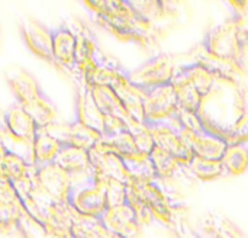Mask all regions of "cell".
<instances>
[{"label": "cell", "instance_id": "6da1fadb", "mask_svg": "<svg viewBox=\"0 0 248 238\" xmlns=\"http://www.w3.org/2000/svg\"><path fill=\"white\" fill-rule=\"evenodd\" d=\"M246 93L238 79L218 76L212 89L202 97L198 115L206 131L221 137L246 111Z\"/></svg>", "mask_w": 248, "mask_h": 238}, {"label": "cell", "instance_id": "7a4b0ae2", "mask_svg": "<svg viewBox=\"0 0 248 238\" xmlns=\"http://www.w3.org/2000/svg\"><path fill=\"white\" fill-rule=\"evenodd\" d=\"M93 12L96 20L122 41L148 47L154 44L157 33L153 22L138 16L124 0H83Z\"/></svg>", "mask_w": 248, "mask_h": 238}, {"label": "cell", "instance_id": "3957f363", "mask_svg": "<svg viewBox=\"0 0 248 238\" xmlns=\"http://www.w3.org/2000/svg\"><path fill=\"white\" fill-rule=\"evenodd\" d=\"M6 79L16 102L33 118L39 128H48L58 124V111L55 105L28 70L12 68Z\"/></svg>", "mask_w": 248, "mask_h": 238}, {"label": "cell", "instance_id": "277c9868", "mask_svg": "<svg viewBox=\"0 0 248 238\" xmlns=\"http://www.w3.org/2000/svg\"><path fill=\"white\" fill-rule=\"evenodd\" d=\"M247 44L235 15L209 29L202 41L203 51L208 55L230 64L241 74L246 73L244 48Z\"/></svg>", "mask_w": 248, "mask_h": 238}, {"label": "cell", "instance_id": "5b68a950", "mask_svg": "<svg viewBox=\"0 0 248 238\" xmlns=\"http://www.w3.org/2000/svg\"><path fill=\"white\" fill-rule=\"evenodd\" d=\"M157 182L158 180L150 179H129L126 183L142 199L145 206L150 209L154 221L167 228H174L182 208L169 199V196L164 193Z\"/></svg>", "mask_w": 248, "mask_h": 238}, {"label": "cell", "instance_id": "8992f818", "mask_svg": "<svg viewBox=\"0 0 248 238\" xmlns=\"http://www.w3.org/2000/svg\"><path fill=\"white\" fill-rule=\"evenodd\" d=\"M67 202L78 214L100 217L108 206L103 180L93 179L92 176L86 177L83 182L73 180Z\"/></svg>", "mask_w": 248, "mask_h": 238}, {"label": "cell", "instance_id": "52a82bcc", "mask_svg": "<svg viewBox=\"0 0 248 238\" xmlns=\"http://www.w3.org/2000/svg\"><path fill=\"white\" fill-rule=\"evenodd\" d=\"M176 64L169 52H160L148 58L140 67L128 70V79L131 83L141 89L169 83L173 79Z\"/></svg>", "mask_w": 248, "mask_h": 238}, {"label": "cell", "instance_id": "ba28073f", "mask_svg": "<svg viewBox=\"0 0 248 238\" xmlns=\"http://www.w3.org/2000/svg\"><path fill=\"white\" fill-rule=\"evenodd\" d=\"M145 122H160L170 119L177 108V95L171 81L144 89L142 99Z\"/></svg>", "mask_w": 248, "mask_h": 238}, {"label": "cell", "instance_id": "9c48e42d", "mask_svg": "<svg viewBox=\"0 0 248 238\" xmlns=\"http://www.w3.org/2000/svg\"><path fill=\"white\" fill-rule=\"evenodd\" d=\"M0 179L10 182L19 193H28L33 183V164L6 144L0 147Z\"/></svg>", "mask_w": 248, "mask_h": 238}, {"label": "cell", "instance_id": "30bf717a", "mask_svg": "<svg viewBox=\"0 0 248 238\" xmlns=\"http://www.w3.org/2000/svg\"><path fill=\"white\" fill-rule=\"evenodd\" d=\"M33 183L49 198L67 202L73 188V176L57 163L33 166Z\"/></svg>", "mask_w": 248, "mask_h": 238}, {"label": "cell", "instance_id": "8fae6325", "mask_svg": "<svg viewBox=\"0 0 248 238\" xmlns=\"http://www.w3.org/2000/svg\"><path fill=\"white\" fill-rule=\"evenodd\" d=\"M92 161V177L97 180L118 179L122 182L129 180L128 169L122 156L108 148L102 141L89 150Z\"/></svg>", "mask_w": 248, "mask_h": 238}, {"label": "cell", "instance_id": "7c38bea8", "mask_svg": "<svg viewBox=\"0 0 248 238\" xmlns=\"http://www.w3.org/2000/svg\"><path fill=\"white\" fill-rule=\"evenodd\" d=\"M76 81V119L89 125L100 135L106 132V116L99 109L93 93L92 86L83 76L73 77Z\"/></svg>", "mask_w": 248, "mask_h": 238}, {"label": "cell", "instance_id": "4fadbf2b", "mask_svg": "<svg viewBox=\"0 0 248 238\" xmlns=\"http://www.w3.org/2000/svg\"><path fill=\"white\" fill-rule=\"evenodd\" d=\"M147 124L151 129L154 145L169 151L171 156L176 157V160L182 166H186L190 161V159L193 157V151L190 145L169 121L147 122Z\"/></svg>", "mask_w": 248, "mask_h": 238}, {"label": "cell", "instance_id": "5bb4252c", "mask_svg": "<svg viewBox=\"0 0 248 238\" xmlns=\"http://www.w3.org/2000/svg\"><path fill=\"white\" fill-rule=\"evenodd\" d=\"M100 218L105 227L115 236V238L135 237L141 233L142 225L134 208L128 202L106 206Z\"/></svg>", "mask_w": 248, "mask_h": 238}, {"label": "cell", "instance_id": "9a60e30c", "mask_svg": "<svg viewBox=\"0 0 248 238\" xmlns=\"http://www.w3.org/2000/svg\"><path fill=\"white\" fill-rule=\"evenodd\" d=\"M51 45L54 65L67 70L73 76L76 74V45L77 32L70 25L62 23L57 28H51Z\"/></svg>", "mask_w": 248, "mask_h": 238}, {"label": "cell", "instance_id": "2e32d148", "mask_svg": "<svg viewBox=\"0 0 248 238\" xmlns=\"http://www.w3.org/2000/svg\"><path fill=\"white\" fill-rule=\"evenodd\" d=\"M1 122L6 134L15 141L23 143L29 148V156H31V145L39 128L33 121V118L17 102H15L4 111Z\"/></svg>", "mask_w": 248, "mask_h": 238}, {"label": "cell", "instance_id": "e0dca14e", "mask_svg": "<svg viewBox=\"0 0 248 238\" xmlns=\"http://www.w3.org/2000/svg\"><path fill=\"white\" fill-rule=\"evenodd\" d=\"M176 129L187 141V144L190 145L195 156L221 160V157L228 145L227 141H224L221 137L206 131L205 128L201 131H189V129H182V128H176Z\"/></svg>", "mask_w": 248, "mask_h": 238}, {"label": "cell", "instance_id": "ac0fdd59", "mask_svg": "<svg viewBox=\"0 0 248 238\" xmlns=\"http://www.w3.org/2000/svg\"><path fill=\"white\" fill-rule=\"evenodd\" d=\"M54 163L61 166L64 170H67L73 177L76 176H90L92 175V161L89 150L73 145L70 143L62 141Z\"/></svg>", "mask_w": 248, "mask_h": 238}, {"label": "cell", "instance_id": "d6986e66", "mask_svg": "<svg viewBox=\"0 0 248 238\" xmlns=\"http://www.w3.org/2000/svg\"><path fill=\"white\" fill-rule=\"evenodd\" d=\"M128 74V70L124 68L118 61H112L106 58L103 54L99 55V58L81 74L89 84H102L113 87L121 79H124Z\"/></svg>", "mask_w": 248, "mask_h": 238}, {"label": "cell", "instance_id": "ffe728a7", "mask_svg": "<svg viewBox=\"0 0 248 238\" xmlns=\"http://www.w3.org/2000/svg\"><path fill=\"white\" fill-rule=\"evenodd\" d=\"M22 33L26 45L31 48L33 54L54 64L52 58V45H51V28L36 22V20H25L22 23Z\"/></svg>", "mask_w": 248, "mask_h": 238}, {"label": "cell", "instance_id": "44dd1931", "mask_svg": "<svg viewBox=\"0 0 248 238\" xmlns=\"http://www.w3.org/2000/svg\"><path fill=\"white\" fill-rule=\"evenodd\" d=\"M62 140L48 128H38L31 145V161L33 166H41L54 161Z\"/></svg>", "mask_w": 248, "mask_h": 238}, {"label": "cell", "instance_id": "7402d4cb", "mask_svg": "<svg viewBox=\"0 0 248 238\" xmlns=\"http://www.w3.org/2000/svg\"><path fill=\"white\" fill-rule=\"evenodd\" d=\"M92 86V84H90ZM93 97L99 106V109L105 113L106 118H116L128 124L132 118L129 116L128 111L125 109L122 100L116 95V92L109 86L102 84H93L92 86Z\"/></svg>", "mask_w": 248, "mask_h": 238}, {"label": "cell", "instance_id": "603a6c76", "mask_svg": "<svg viewBox=\"0 0 248 238\" xmlns=\"http://www.w3.org/2000/svg\"><path fill=\"white\" fill-rule=\"evenodd\" d=\"M77 32V45H76V76H81L102 54L94 35L87 28H80Z\"/></svg>", "mask_w": 248, "mask_h": 238}, {"label": "cell", "instance_id": "cb8c5ba5", "mask_svg": "<svg viewBox=\"0 0 248 238\" xmlns=\"http://www.w3.org/2000/svg\"><path fill=\"white\" fill-rule=\"evenodd\" d=\"M119 99L122 100L125 109L128 111L129 116L135 121L145 122L144 116V108H142V99H144V89L135 86L134 83L129 81L128 74L121 79L113 87H112Z\"/></svg>", "mask_w": 248, "mask_h": 238}, {"label": "cell", "instance_id": "d4e9b609", "mask_svg": "<svg viewBox=\"0 0 248 238\" xmlns=\"http://www.w3.org/2000/svg\"><path fill=\"white\" fill-rule=\"evenodd\" d=\"M171 84L174 86L176 95H177V102L179 108L189 111V112H196L199 111L201 102H202V95L199 90L193 86V83L185 76V73L176 65Z\"/></svg>", "mask_w": 248, "mask_h": 238}, {"label": "cell", "instance_id": "484cf974", "mask_svg": "<svg viewBox=\"0 0 248 238\" xmlns=\"http://www.w3.org/2000/svg\"><path fill=\"white\" fill-rule=\"evenodd\" d=\"M55 135L65 143H70L73 145H77L86 150H90L93 145H96L102 140V135L97 131H94L93 128L83 124L78 119H74L73 122L65 124L64 131Z\"/></svg>", "mask_w": 248, "mask_h": 238}, {"label": "cell", "instance_id": "4316f807", "mask_svg": "<svg viewBox=\"0 0 248 238\" xmlns=\"http://www.w3.org/2000/svg\"><path fill=\"white\" fill-rule=\"evenodd\" d=\"M71 238H115V236L105 227L100 217L76 212L71 225Z\"/></svg>", "mask_w": 248, "mask_h": 238}, {"label": "cell", "instance_id": "83f0119b", "mask_svg": "<svg viewBox=\"0 0 248 238\" xmlns=\"http://www.w3.org/2000/svg\"><path fill=\"white\" fill-rule=\"evenodd\" d=\"M185 169H187L190 175L201 182H214L227 176L221 160L205 159V157L195 156V154L190 159V161L185 166Z\"/></svg>", "mask_w": 248, "mask_h": 238}, {"label": "cell", "instance_id": "f1b7e54d", "mask_svg": "<svg viewBox=\"0 0 248 238\" xmlns=\"http://www.w3.org/2000/svg\"><path fill=\"white\" fill-rule=\"evenodd\" d=\"M221 161L228 176H241L248 169V145L247 143L228 144Z\"/></svg>", "mask_w": 248, "mask_h": 238}, {"label": "cell", "instance_id": "f546056e", "mask_svg": "<svg viewBox=\"0 0 248 238\" xmlns=\"http://www.w3.org/2000/svg\"><path fill=\"white\" fill-rule=\"evenodd\" d=\"M148 157L153 163V167H154V172H155V176L158 180L173 179L177 173H180L185 169V166H182L176 160L174 156H171L169 151H166L157 145L153 147Z\"/></svg>", "mask_w": 248, "mask_h": 238}, {"label": "cell", "instance_id": "4dcf8cb0", "mask_svg": "<svg viewBox=\"0 0 248 238\" xmlns=\"http://www.w3.org/2000/svg\"><path fill=\"white\" fill-rule=\"evenodd\" d=\"M25 211L20 204L0 199V233L9 234L19 231V224Z\"/></svg>", "mask_w": 248, "mask_h": 238}, {"label": "cell", "instance_id": "1f68e13d", "mask_svg": "<svg viewBox=\"0 0 248 238\" xmlns=\"http://www.w3.org/2000/svg\"><path fill=\"white\" fill-rule=\"evenodd\" d=\"M138 16L148 22H155L167 15L161 0H124Z\"/></svg>", "mask_w": 248, "mask_h": 238}, {"label": "cell", "instance_id": "d6a6232c", "mask_svg": "<svg viewBox=\"0 0 248 238\" xmlns=\"http://www.w3.org/2000/svg\"><path fill=\"white\" fill-rule=\"evenodd\" d=\"M126 127L129 128L140 151L142 154H150V151L153 150L154 147V138H153V134H151V129L148 127L147 122H140V121H135V119H131Z\"/></svg>", "mask_w": 248, "mask_h": 238}, {"label": "cell", "instance_id": "836d02e7", "mask_svg": "<svg viewBox=\"0 0 248 238\" xmlns=\"http://www.w3.org/2000/svg\"><path fill=\"white\" fill-rule=\"evenodd\" d=\"M129 179H150V180H158L153 167V163L148 156L137 157V159H124Z\"/></svg>", "mask_w": 248, "mask_h": 238}, {"label": "cell", "instance_id": "e575fe53", "mask_svg": "<svg viewBox=\"0 0 248 238\" xmlns=\"http://www.w3.org/2000/svg\"><path fill=\"white\" fill-rule=\"evenodd\" d=\"M221 138L227 141V144L248 143V105L241 116L221 134Z\"/></svg>", "mask_w": 248, "mask_h": 238}, {"label": "cell", "instance_id": "d590c367", "mask_svg": "<svg viewBox=\"0 0 248 238\" xmlns=\"http://www.w3.org/2000/svg\"><path fill=\"white\" fill-rule=\"evenodd\" d=\"M103 183L106 189L108 206L126 202V182H122L118 179H106L103 180Z\"/></svg>", "mask_w": 248, "mask_h": 238}, {"label": "cell", "instance_id": "8d00e7d4", "mask_svg": "<svg viewBox=\"0 0 248 238\" xmlns=\"http://www.w3.org/2000/svg\"><path fill=\"white\" fill-rule=\"evenodd\" d=\"M232 10V15H243L248 10V0H224Z\"/></svg>", "mask_w": 248, "mask_h": 238}, {"label": "cell", "instance_id": "74e56055", "mask_svg": "<svg viewBox=\"0 0 248 238\" xmlns=\"http://www.w3.org/2000/svg\"><path fill=\"white\" fill-rule=\"evenodd\" d=\"M237 19H238V25H240V29L241 32L244 33V36L247 38L248 41V10L244 12L243 15H235Z\"/></svg>", "mask_w": 248, "mask_h": 238}, {"label": "cell", "instance_id": "f35d334b", "mask_svg": "<svg viewBox=\"0 0 248 238\" xmlns=\"http://www.w3.org/2000/svg\"><path fill=\"white\" fill-rule=\"evenodd\" d=\"M161 3H163L166 12L170 13V12H174L177 9V6L180 4V0H161Z\"/></svg>", "mask_w": 248, "mask_h": 238}, {"label": "cell", "instance_id": "ab89813d", "mask_svg": "<svg viewBox=\"0 0 248 238\" xmlns=\"http://www.w3.org/2000/svg\"><path fill=\"white\" fill-rule=\"evenodd\" d=\"M4 134H6V131H4L3 122H0V147L4 144Z\"/></svg>", "mask_w": 248, "mask_h": 238}]
</instances>
